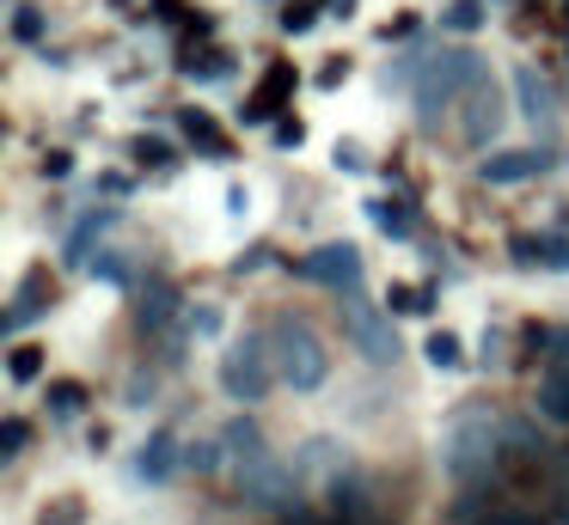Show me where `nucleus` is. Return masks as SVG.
Masks as SVG:
<instances>
[{
	"instance_id": "obj_24",
	"label": "nucleus",
	"mask_w": 569,
	"mask_h": 525,
	"mask_svg": "<svg viewBox=\"0 0 569 525\" xmlns=\"http://www.w3.org/2000/svg\"><path fill=\"white\" fill-rule=\"evenodd\" d=\"M13 31H19V43H38L43 37V19L31 7H13Z\"/></svg>"
},
{
	"instance_id": "obj_11",
	"label": "nucleus",
	"mask_w": 569,
	"mask_h": 525,
	"mask_svg": "<svg viewBox=\"0 0 569 525\" xmlns=\"http://www.w3.org/2000/svg\"><path fill=\"white\" fill-rule=\"evenodd\" d=\"M178 464H184V446H178L172 427H160V434H148V446L136 452V483L166 488V483L178 476Z\"/></svg>"
},
{
	"instance_id": "obj_13",
	"label": "nucleus",
	"mask_w": 569,
	"mask_h": 525,
	"mask_svg": "<svg viewBox=\"0 0 569 525\" xmlns=\"http://www.w3.org/2000/svg\"><path fill=\"white\" fill-rule=\"evenodd\" d=\"M178 317V287H148V300H141V336H166Z\"/></svg>"
},
{
	"instance_id": "obj_23",
	"label": "nucleus",
	"mask_w": 569,
	"mask_h": 525,
	"mask_svg": "<svg viewBox=\"0 0 569 525\" xmlns=\"http://www.w3.org/2000/svg\"><path fill=\"white\" fill-rule=\"evenodd\" d=\"M184 324H190V336H214V330H221V305H197Z\"/></svg>"
},
{
	"instance_id": "obj_2",
	"label": "nucleus",
	"mask_w": 569,
	"mask_h": 525,
	"mask_svg": "<svg viewBox=\"0 0 569 525\" xmlns=\"http://www.w3.org/2000/svg\"><path fill=\"white\" fill-rule=\"evenodd\" d=\"M270 354H276V378H282L288 391H319L325 378H331V354H325V336L312 324H300V317H276L270 330Z\"/></svg>"
},
{
	"instance_id": "obj_28",
	"label": "nucleus",
	"mask_w": 569,
	"mask_h": 525,
	"mask_svg": "<svg viewBox=\"0 0 569 525\" xmlns=\"http://www.w3.org/2000/svg\"><path fill=\"white\" fill-rule=\"evenodd\" d=\"M478 19H483V12L471 7V0H466V7H453V12H447V24H453V31H471V24H478Z\"/></svg>"
},
{
	"instance_id": "obj_1",
	"label": "nucleus",
	"mask_w": 569,
	"mask_h": 525,
	"mask_svg": "<svg viewBox=\"0 0 569 525\" xmlns=\"http://www.w3.org/2000/svg\"><path fill=\"white\" fill-rule=\"evenodd\" d=\"M435 458H441L447 483H483V476L508 458L502 415L483 410V403H459V410L441 422V446H435Z\"/></svg>"
},
{
	"instance_id": "obj_14",
	"label": "nucleus",
	"mask_w": 569,
	"mask_h": 525,
	"mask_svg": "<svg viewBox=\"0 0 569 525\" xmlns=\"http://www.w3.org/2000/svg\"><path fill=\"white\" fill-rule=\"evenodd\" d=\"M515 85H520V104H527V117H532V122H551V117H557L551 85H545L532 68H520V73H515Z\"/></svg>"
},
{
	"instance_id": "obj_20",
	"label": "nucleus",
	"mask_w": 569,
	"mask_h": 525,
	"mask_svg": "<svg viewBox=\"0 0 569 525\" xmlns=\"http://www.w3.org/2000/svg\"><path fill=\"white\" fill-rule=\"evenodd\" d=\"M184 134H197V147H209V153H227L221 134H214V122L202 117V110H184Z\"/></svg>"
},
{
	"instance_id": "obj_8",
	"label": "nucleus",
	"mask_w": 569,
	"mask_h": 525,
	"mask_svg": "<svg viewBox=\"0 0 569 525\" xmlns=\"http://www.w3.org/2000/svg\"><path fill=\"white\" fill-rule=\"evenodd\" d=\"M502 92H496V80H483L478 92L459 98V134H466V147H490L496 134H502Z\"/></svg>"
},
{
	"instance_id": "obj_16",
	"label": "nucleus",
	"mask_w": 569,
	"mask_h": 525,
	"mask_svg": "<svg viewBox=\"0 0 569 525\" xmlns=\"http://www.w3.org/2000/svg\"><path fill=\"white\" fill-rule=\"evenodd\" d=\"M288 85H295V68H270V73H263V98L251 104V117H263V110H276V104H282V98H288Z\"/></svg>"
},
{
	"instance_id": "obj_9",
	"label": "nucleus",
	"mask_w": 569,
	"mask_h": 525,
	"mask_svg": "<svg viewBox=\"0 0 569 525\" xmlns=\"http://www.w3.org/2000/svg\"><path fill=\"white\" fill-rule=\"evenodd\" d=\"M295 476H307V483H319L325 495H331V488L356 471H349V452L337 446V440H307V446L295 452Z\"/></svg>"
},
{
	"instance_id": "obj_25",
	"label": "nucleus",
	"mask_w": 569,
	"mask_h": 525,
	"mask_svg": "<svg viewBox=\"0 0 569 525\" xmlns=\"http://www.w3.org/2000/svg\"><path fill=\"white\" fill-rule=\"evenodd\" d=\"M26 446V422H0V458H13Z\"/></svg>"
},
{
	"instance_id": "obj_30",
	"label": "nucleus",
	"mask_w": 569,
	"mask_h": 525,
	"mask_svg": "<svg viewBox=\"0 0 569 525\" xmlns=\"http://www.w3.org/2000/svg\"><path fill=\"white\" fill-rule=\"evenodd\" d=\"M373 220H380L386 232H405V214H398V208H373Z\"/></svg>"
},
{
	"instance_id": "obj_12",
	"label": "nucleus",
	"mask_w": 569,
	"mask_h": 525,
	"mask_svg": "<svg viewBox=\"0 0 569 525\" xmlns=\"http://www.w3.org/2000/svg\"><path fill=\"white\" fill-rule=\"evenodd\" d=\"M539 165H545L539 147H502V153H483L478 178L502 190V183H527V178H539Z\"/></svg>"
},
{
	"instance_id": "obj_21",
	"label": "nucleus",
	"mask_w": 569,
	"mask_h": 525,
	"mask_svg": "<svg viewBox=\"0 0 569 525\" xmlns=\"http://www.w3.org/2000/svg\"><path fill=\"white\" fill-rule=\"evenodd\" d=\"M422 354H429L435 366H459V342L447 336V330H435V336H429V349H422Z\"/></svg>"
},
{
	"instance_id": "obj_26",
	"label": "nucleus",
	"mask_w": 569,
	"mask_h": 525,
	"mask_svg": "<svg viewBox=\"0 0 569 525\" xmlns=\"http://www.w3.org/2000/svg\"><path fill=\"white\" fill-rule=\"evenodd\" d=\"M312 19H319V12H312L307 0H300V7H282V24H288V31H307Z\"/></svg>"
},
{
	"instance_id": "obj_10",
	"label": "nucleus",
	"mask_w": 569,
	"mask_h": 525,
	"mask_svg": "<svg viewBox=\"0 0 569 525\" xmlns=\"http://www.w3.org/2000/svg\"><path fill=\"white\" fill-rule=\"evenodd\" d=\"M214 452H221V471H246V464H258L263 452H270V440H263V427L251 422V415H233V422L221 427V440H214Z\"/></svg>"
},
{
	"instance_id": "obj_15",
	"label": "nucleus",
	"mask_w": 569,
	"mask_h": 525,
	"mask_svg": "<svg viewBox=\"0 0 569 525\" xmlns=\"http://www.w3.org/2000/svg\"><path fill=\"white\" fill-rule=\"evenodd\" d=\"M539 415H545V422H563L569 427V373H551L539 385Z\"/></svg>"
},
{
	"instance_id": "obj_17",
	"label": "nucleus",
	"mask_w": 569,
	"mask_h": 525,
	"mask_svg": "<svg viewBox=\"0 0 569 525\" xmlns=\"http://www.w3.org/2000/svg\"><path fill=\"white\" fill-rule=\"evenodd\" d=\"M502 446L515 452V458L539 452V434H532V422H520V415H502Z\"/></svg>"
},
{
	"instance_id": "obj_27",
	"label": "nucleus",
	"mask_w": 569,
	"mask_h": 525,
	"mask_svg": "<svg viewBox=\"0 0 569 525\" xmlns=\"http://www.w3.org/2000/svg\"><path fill=\"white\" fill-rule=\"evenodd\" d=\"M422 305H429V293H410V287L392 293V312H422Z\"/></svg>"
},
{
	"instance_id": "obj_29",
	"label": "nucleus",
	"mask_w": 569,
	"mask_h": 525,
	"mask_svg": "<svg viewBox=\"0 0 569 525\" xmlns=\"http://www.w3.org/2000/svg\"><path fill=\"white\" fill-rule=\"evenodd\" d=\"M343 73H349V61H325V68H319V85H337V80H343Z\"/></svg>"
},
{
	"instance_id": "obj_18",
	"label": "nucleus",
	"mask_w": 569,
	"mask_h": 525,
	"mask_svg": "<svg viewBox=\"0 0 569 525\" xmlns=\"http://www.w3.org/2000/svg\"><path fill=\"white\" fill-rule=\"evenodd\" d=\"M92 244H104V220H80L74 239H68V263H87Z\"/></svg>"
},
{
	"instance_id": "obj_6",
	"label": "nucleus",
	"mask_w": 569,
	"mask_h": 525,
	"mask_svg": "<svg viewBox=\"0 0 569 525\" xmlns=\"http://www.w3.org/2000/svg\"><path fill=\"white\" fill-rule=\"evenodd\" d=\"M227 483H233V495L246 501V507H288V501H295V464L276 458V452H263L258 464L233 471Z\"/></svg>"
},
{
	"instance_id": "obj_7",
	"label": "nucleus",
	"mask_w": 569,
	"mask_h": 525,
	"mask_svg": "<svg viewBox=\"0 0 569 525\" xmlns=\"http://www.w3.org/2000/svg\"><path fill=\"white\" fill-rule=\"evenodd\" d=\"M300 275L319 281V287H337V293L349 300V293L361 287V251H356V244H343V239H337V244H319V251L300 256Z\"/></svg>"
},
{
	"instance_id": "obj_22",
	"label": "nucleus",
	"mask_w": 569,
	"mask_h": 525,
	"mask_svg": "<svg viewBox=\"0 0 569 525\" xmlns=\"http://www.w3.org/2000/svg\"><path fill=\"white\" fill-rule=\"evenodd\" d=\"M92 275H104V281H117V287H129V263L117 251H104V256H92Z\"/></svg>"
},
{
	"instance_id": "obj_33",
	"label": "nucleus",
	"mask_w": 569,
	"mask_h": 525,
	"mask_svg": "<svg viewBox=\"0 0 569 525\" xmlns=\"http://www.w3.org/2000/svg\"><path fill=\"white\" fill-rule=\"evenodd\" d=\"M496 525H527V519H496Z\"/></svg>"
},
{
	"instance_id": "obj_31",
	"label": "nucleus",
	"mask_w": 569,
	"mask_h": 525,
	"mask_svg": "<svg viewBox=\"0 0 569 525\" xmlns=\"http://www.w3.org/2000/svg\"><path fill=\"white\" fill-rule=\"evenodd\" d=\"M276 147H300V122H282V129H276Z\"/></svg>"
},
{
	"instance_id": "obj_19",
	"label": "nucleus",
	"mask_w": 569,
	"mask_h": 525,
	"mask_svg": "<svg viewBox=\"0 0 569 525\" xmlns=\"http://www.w3.org/2000/svg\"><path fill=\"white\" fill-rule=\"evenodd\" d=\"M7 373H13V385H31V378L43 373V354L38 349H13L7 354Z\"/></svg>"
},
{
	"instance_id": "obj_5",
	"label": "nucleus",
	"mask_w": 569,
	"mask_h": 525,
	"mask_svg": "<svg viewBox=\"0 0 569 525\" xmlns=\"http://www.w3.org/2000/svg\"><path fill=\"white\" fill-rule=\"evenodd\" d=\"M343 336L356 342V354H368L373 366H386V361H398V336H392V317L380 312V305H368L361 293H349L343 305Z\"/></svg>"
},
{
	"instance_id": "obj_32",
	"label": "nucleus",
	"mask_w": 569,
	"mask_h": 525,
	"mask_svg": "<svg viewBox=\"0 0 569 525\" xmlns=\"http://www.w3.org/2000/svg\"><path fill=\"white\" fill-rule=\"evenodd\" d=\"M325 7H331L337 19H349V12H356V0H325Z\"/></svg>"
},
{
	"instance_id": "obj_3",
	"label": "nucleus",
	"mask_w": 569,
	"mask_h": 525,
	"mask_svg": "<svg viewBox=\"0 0 569 525\" xmlns=\"http://www.w3.org/2000/svg\"><path fill=\"white\" fill-rule=\"evenodd\" d=\"M490 80V61L478 55V49H441V55L422 61L417 73V110L422 122H435V110L459 104L466 92H478V85Z\"/></svg>"
},
{
	"instance_id": "obj_4",
	"label": "nucleus",
	"mask_w": 569,
	"mask_h": 525,
	"mask_svg": "<svg viewBox=\"0 0 569 525\" xmlns=\"http://www.w3.org/2000/svg\"><path fill=\"white\" fill-rule=\"evenodd\" d=\"M270 378H276V354L263 336H239L233 349L221 354V391L233 403H258L263 391H270Z\"/></svg>"
}]
</instances>
